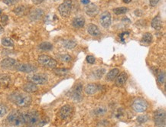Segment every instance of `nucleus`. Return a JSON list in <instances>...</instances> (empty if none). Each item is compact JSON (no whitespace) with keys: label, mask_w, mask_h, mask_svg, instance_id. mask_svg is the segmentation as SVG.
<instances>
[{"label":"nucleus","mask_w":166,"mask_h":127,"mask_svg":"<svg viewBox=\"0 0 166 127\" xmlns=\"http://www.w3.org/2000/svg\"><path fill=\"white\" fill-rule=\"evenodd\" d=\"M81 2L83 5H88L89 3H90V0H81Z\"/></svg>","instance_id":"obj_41"},{"label":"nucleus","mask_w":166,"mask_h":127,"mask_svg":"<svg viewBox=\"0 0 166 127\" xmlns=\"http://www.w3.org/2000/svg\"><path fill=\"white\" fill-rule=\"evenodd\" d=\"M97 90H98L97 85H96L94 83H89L86 86L84 91L87 95H93L94 93H97Z\"/></svg>","instance_id":"obj_20"},{"label":"nucleus","mask_w":166,"mask_h":127,"mask_svg":"<svg viewBox=\"0 0 166 127\" xmlns=\"http://www.w3.org/2000/svg\"><path fill=\"white\" fill-rule=\"evenodd\" d=\"M39 48L43 51H50L53 48V45L49 42H42L39 44Z\"/></svg>","instance_id":"obj_28"},{"label":"nucleus","mask_w":166,"mask_h":127,"mask_svg":"<svg viewBox=\"0 0 166 127\" xmlns=\"http://www.w3.org/2000/svg\"><path fill=\"white\" fill-rule=\"evenodd\" d=\"M152 35L151 33L147 32V33H146V34L143 35V37H142V43H144V44H150L151 42H152Z\"/></svg>","instance_id":"obj_27"},{"label":"nucleus","mask_w":166,"mask_h":127,"mask_svg":"<svg viewBox=\"0 0 166 127\" xmlns=\"http://www.w3.org/2000/svg\"><path fill=\"white\" fill-rule=\"evenodd\" d=\"M38 61L41 65L44 66V67H45V68H51V69L55 68L57 64L56 60L51 58L50 56L46 55V54H42V55H40L39 57H38Z\"/></svg>","instance_id":"obj_4"},{"label":"nucleus","mask_w":166,"mask_h":127,"mask_svg":"<svg viewBox=\"0 0 166 127\" xmlns=\"http://www.w3.org/2000/svg\"><path fill=\"white\" fill-rule=\"evenodd\" d=\"M86 60H87V61L89 64H94V62H95V58L91 55L87 56Z\"/></svg>","instance_id":"obj_38"},{"label":"nucleus","mask_w":166,"mask_h":127,"mask_svg":"<svg viewBox=\"0 0 166 127\" xmlns=\"http://www.w3.org/2000/svg\"><path fill=\"white\" fill-rule=\"evenodd\" d=\"M7 113V108L3 104H0V117L4 116Z\"/></svg>","instance_id":"obj_34"},{"label":"nucleus","mask_w":166,"mask_h":127,"mask_svg":"<svg viewBox=\"0 0 166 127\" xmlns=\"http://www.w3.org/2000/svg\"><path fill=\"white\" fill-rule=\"evenodd\" d=\"M2 45H4L5 47H13V46H14V42L9 38H2Z\"/></svg>","instance_id":"obj_29"},{"label":"nucleus","mask_w":166,"mask_h":127,"mask_svg":"<svg viewBox=\"0 0 166 127\" xmlns=\"http://www.w3.org/2000/svg\"><path fill=\"white\" fill-rule=\"evenodd\" d=\"M136 127H142V126H136Z\"/></svg>","instance_id":"obj_46"},{"label":"nucleus","mask_w":166,"mask_h":127,"mask_svg":"<svg viewBox=\"0 0 166 127\" xmlns=\"http://www.w3.org/2000/svg\"><path fill=\"white\" fill-rule=\"evenodd\" d=\"M93 112L96 116H103L107 113V108L105 107L104 106H100V107H97Z\"/></svg>","instance_id":"obj_24"},{"label":"nucleus","mask_w":166,"mask_h":127,"mask_svg":"<svg viewBox=\"0 0 166 127\" xmlns=\"http://www.w3.org/2000/svg\"><path fill=\"white\" fill-rule=\"evenodd\" d=\"M132 107H133L135 111L138 112V113H142V112L146 111L147 108H148V103L145 99L138 98V99H135L133 101Z\"/></svg>","instance_id":"obj_7"},{"label":"nucleus","mask_w":166,"mask_h":127,"mask_svg":"<svg viewBox=\"0 0 166 127\" xmlns=\"http://www.w3.org/2000/svg\"><path fill=\"white\" fill-rule=\"evenodd\" d=\"M11 79L10 77L8 74H1L0 75V85L3 87H6L9 85Z\"/></svg>","instance_id":"obj_21"},{"label":"nucleus","mask_w":166,"mask_h":127,"mask_svg":"<svg viewBox=\"0 0 166 127\" xmlns=\"http://www.w3.org/2000/svg\"><path fill=\"white\" fill-rule=\"evenodd\" d=\"M3 32H4V28H3V27H2V25L0 24V34H2Z\"/></svg>","instance_id":"obj_43"},{"label":"nucleus","mask_w":166,"mask_h":127,"mask_svg":"<svg viewBox=\"0 0 166 127\" xmlns=\"http://www.w3.org/2000/svg\"><path fill=\"white\" fill-rule=\"evenodd\" d=\"M28 80L32 83L42 85L47 82V77L45 74L38 73V74H33V75L28 77Z\"/></svg>","instance_id":"obj_8"},{"label":"nucleus","mask_w":166,"mask_h":127,"mask_svg":"<svg viewBox=\"0 0 166 127\" xmlns=\"http://www.w3.org/2000/svg\"><path fill=\"white\" fill-rule=\"evenodd\" d=\"M160 0H149V5L152 7H155L158 5V3L159 2Z\"/></svg>","instance_id":"obj_39"},{"label":"nucleus","mask_w":166,"mask_h":127,"mask_svg":"<svg viewBox=\"0 0 166 127\" xmlns=\"http://www.w3.org/2000/svg\"><path fill=\"white\" fill-rule=\"evenodd\" d=\"M148 120V116L147 115H140L137 117V121L139 123H144Z\"/></svg>","instance_id":"obj_33"},{"label":"nucleus","mask_w":166,"mask_h":127,"mask_svg":"<svg viewBox=\"0 0 166 127\" xmlns=\"http://www.w3.org/2000/svg\"><path fill=\"white\" fill-rule=\"evenodd\" d=\"M85 12L87 16L93 17L99 13V8L97 5L93 4V3H89L85 7Z\"/></svg>","instance_id":"obj_11"},{"label":"nucleus","mask_w":166,"mask_h":127,"mask_svg":"<svg viewBox=\"0 0 166 127\" xmlns=\"http://www.w3.org/2000/svg\"><path fill=\"white\" fill-rule=\"evenodd\" d=\"M43 11L42 9H36L32 12L31 14V18L32 20H38L43 15Z\"/></svg>","instance_id":"obj_23"},{"label":"nucleus","mask_w":166,"mask_h":127,"mask_svg":"<svg viewBox=\"0 0 166 127\" xmlns=\"http://www.w3.org/2000/svg\"><path fill=\"white\" fill-rule=\"evenodd\" d=\"M87 32L90 35L92 36H99L101 34L99 28L97 25H95L93 24H90L87 28Z\"/></svg>","instance_id":"obj_17"},{"label":"nucleus","mask_w":166,"mask_h":127,"mask_svg":"<svg viewBox=\"0 0 166 127\" xmlns=\"http://www.w3.org/2000/svg\"><path fill=\"white\" fill-rule=\"evenodd\" d=\"M119 71L118 68H114V69H112L109 73H107V80H113L115 78H117V76L119 74Z\"/></svg>","instance_id":"obj_22"},{"label":"nucleus","mask_w":166,"mask_h":127,"mask_svg":"<svg viewBox=\"0 0 166 127\" xmlns=\"http://www.w3.org/2000/svg\"><path fill=\"white\" fill-rule=\"evenodd\" d=\"M127 78H128L127 73H126V72H122V73H119V75L117 76L115 84H116L117 87H123L125 83H126V82Z\"/></svg>","instance_id":"obj_14"},{"label":"nucleus","mask_w":166,"mask_h":127,"mask_svg":"<svg viewBox=\"0 0 166 127\" xmlns=\"http://www.w3.org/2000/svg\"><path fill=\"white\" fill-rule=\"evenodd\" d=\"M45 0H33V2L35 4L38 5V4H41L42 2H43Z\"/></svg>","instance_id":"obj_42"},{"label":"nucleus","mask_w":166,"mask_h":127,"mask_svg":"<svg viewBox=\"0 0 166 127\" xmlns=\"http://www.w3.org/2000/svg\"><path fill=\"white\" fill-rule=\"evenodd\" d=\"M16 69L18 71H22L24 73H31L35 71L37 68L30 64H17L16 65Z\"/></svg>","instance_id":"obj_10"},{"label":"nucleus","mask_w":166,"mask_h":127,"mask_svg":"<svg viewBox=\"0 0 166 127\" xmlns=\"http://www.w3.org/2000/svg\"><path fill=\"white\" fill-rule=\"evenodd\" d=\"M85 24V19L82 16H79V17H76L73 19L72 22V25L74 28H82Z\"/></svg>","instance_id":"obj_18"},{"label":"nucleus","mask_w":166,"mask_h":127,"mask_svg":"<svg viewBox=\"0 0 166 127\" xmlns=\"http://www.w3.org/2000/svg\"><path fill=\"white\" fill-rule=\"evenodd\" d=\"M72 8V2L71 0H64V2L61 4L58 7L60 15L64 18H67L70 16Z\"/></svg>","instance_id":"obj_6"},{"label":"nucleus","mask_w":166,"mask_h":127,"mask_svg":"<svg viewBox=\"0 0 166 127\" xmlns=\"http://www.w3.org/2000/svg\"><path fill=\"white\" fill-rule=\"evenodd\" d=\"M128 8L126 7H120V8H116L113 9V12L115 14L119 16V15H122V14H125L128 12Z\"/></svg>","instance_id":"obj_30"},{"label":"nucleus","mask_w":166,"mask_h":127,"mask_svg":"<svg viewBox=\"0 0 166 127\" xmlns=\"http://www.w3.org/2000/svg\"><path fill=\"white\" fill-rule=\"evenodd\" d=\"M60 60H61L62 61L64 62H68L71 60V57L68 54H61V55H59Z\"/></svg>","instance_id":"obj_35"},{"label":"nucleus","mask_w":166,"mask_h":127,"mask_svg":"<svg viewBox=\"0 0 166 127\" xmlns=\"http://www.w3.org/2000/svg\"><path fill=\"white\" fill-rule=\"evenodd\" d=\"M71 113H72V107L69 105H65L62 107L60 110V116L61 119H66L71 115Z\"/></svg>","instance_id":"obj_15"},{"label":"nucleus","mask_w":166,"mask_h":127,"mask_svg":"<svg viewBox=\"0 0 166 127\" xmlns=\"http://www.w3.org/2000/svg\"><path fill=\"white\" fill-rule=\"evenodd\" d=\"M20 0H3V2L7 6H12L19 2Z\"/></svg>","instance_id":"obj_36"},{"label":"nucleus","mask_w":166,"mask_h":127,"mask_svg":"<svg viewBox=\"0 0 166 127\" xmlns=\"http://www.w3.org/2000/svg\"><path fill=\"white\" fill-rule=\"evenodd\" d=\"M12 101L20 107H27L32 103L31 96L24 93H14L10 97Z\"/></svg>","instance_id":"obj_1"},{"label":"nucleus","mask_w":166,"mask_h":127,"mask_svg":"<svg viewBox=\"0 0 166 127\" xmlns=\"http://www.w3.org/2000/svg\"><path fill=\"white\" fill-rule=\"evenodd\" d=\"M68 69L67 68H54V73H55L56 75L62 77V76L66 75L68 73Z\"/></svg>","instance_id":"obj_25"},{"label":"nucleus","mask_w":166,"mask_h":127,"mask_svg":"<svg viewBox=\"0 0 166 127\" xmlns=\"http://www.w3.org/2000/svg\"><path fill=\"white\" fill-rule=\"evenodd\" d=\"M131 1H132V0H123V2H125V3H127V4H128V3H129V2H131Z\"/></svg>","instance_id":"obj_44"},{"label":"nucleus","mask_w":166,"mask_h":127,"mask_svg":"<svg viewBox=\"0 0 166 127\" xmlns=\"http://www.w3.org/2000/svg\"><path fill=\"white\" fill-rule=\"evenodd\" d=\"M24 123L28 126H34L39 122V114L37 111H29L23 113Z\"/></svg>","instance_id":"obj_3"},{"label":"nucleus","mask_w":166,"mask_h":127,"mask_svg":"<svg viewBox=\"0 0 166 127\" xmlns=\"http://www.w3.org/2000/svg\"><path fill=\"white\" fill-rule=\"evenodd\" d=\"M7 121L10 125L13 126H20L23 125L25 123H24L23 113L17 111V110L12 111L8 116Z\"/></svg>","instance_id":"obj_2"},{"label":"nucleus","mask_w":166,"mask_h":127,"mask_svg":"<svg viewBox=\"0 0 166 127\" xmlns=\"http://www.w3.org/2000/svg\"><path fill=\"white\" fill-rule=\"evenodd\" d=\"M22 89L26 93H34L38 90V87L37 84L32 83V82H28V83H25L22 87Z\"/></svg>","instance_id":"obj_16"},{"label":"nucleus","mask_w":166,"mask_h":127,"mask_svg":"<svg viewBox=\"0 0 166 127\" xmlns=\"http://www.w3.org/2000/svg\"><path fill=\"white\" fill-rule=\"evenodd\" d=\"M154 121L157 127H165V126L166 114L164 109H157L154 113Z\"/></svg>","instance_id":"obj_5"},{"label":"nucleus","mask_w":166,"mask_h":127,"mask_svg":"<svg viewBox=\"0 0 166 127\" xmlns=\"http://www.w3.org/2000/svg\"><path fill=\"white\" fill-rule=\"evenodd\" d=\"M157 79H158V81L160 83L163 84L165 82V71H160L158 73V76H157Z\"/></svg>","instance_id":"obj_32"},{"label":"nucleus","mask_w":166,"mask_h":127,"mask_svg":"<svg viewBox=\"0 0 166 127\" xmlns=\"http://www.w3.org/2000/svg\"><path fill=\"white\" fill-rule=\"evenodd\" d=\"M17 64H16V61L13 58H5L1 61L0 63V65L2 68H5V69H12V68H16V65Z\"/></svg>","instance_id":"obj_12"},{"label":"nucleus","mask_w":166,"mask_h":127,"mask_svg":"<svg viewBox=\"0 0 166 127\" xmlns=\"http://www.w3.org/2000/svg\"><path fill=\"white\" fill-rule=\"evenodd\" d=\"M152 27L155 30H161L162 28V21L159 16L155 17L152 21Z\"/></svg>","instance_id":"obj_19"},{"label":"nucleus","mask_w":166,"mask_h":127,"mask_svg":"<svg viewBox=\"0 0 166 127\" xmlns=\"http://www.w3.org/2000/svg\"><path fill=\"white\" fill-rule=\"evenodd\" d=\"M1 14H2V9H0V16H1Z\"/></svg>","instance_id":"obj_45"},{"label":"nucleus","mask_w":166,"mask_h":127,"mask_svg":"<svg viewBox=\"0 0 166 127\" xmlns=\"http://www.w3.org/2000/svg\"><path fill=\"white\" fill-rule=\"evenodd\" d=\"M125 35H129V32H123L122 34L120 35V38L122 40H124L125 38Z\"/></svg>","instance_id":"obj_40"},{"label":"nucleus","mask_w":166,"mask_h":127,"mask_svg":"<svg viewBox=\"0 0 166 127\" xmlns=\"http://www.w3.org/2000/svg\"><path fill=\"white\" fill-rule=\"evenodd\" d=\"M72 97L75 101H81L82 99V85L81 83L77 84L75 88L73 89Z\"/></svg>","instance_id":"obj_13"},{"label":"nucleus","mask_w":166,"mask_h":127,"mask_svg":"<svg viewBox=\"0 0 166 127\" xmlns=\"http://www.w3.org/2000/svg\"><path fill=\"white\" fill-rule=\"evenodd\" d=\"M63 44L64 47H65L66 48L72 49V48H75V46L77 45V43L73 40H66L63 42Z\"/></svg>","instance_id":"obj_26"},{"label":"nucleus","mask_w":166,"mask_h":127,"mask_svg":"<svg viewBox=\"0 0 166 127\" xmlns=\"http://www.w3.org/2000/svg\"><path fill=\"white\" fill-rule=\"evenodd\" d=\"M8 17L6 15H2L1 16V22L2 23L3 25H6L7 23H8Z\"/></svg>","instance_id":"obj_37"},{"label":"nucleus","mask_w":166,"mask_h":127,"mask_svg":"<svg viewBox=\"0 0 166 127\" xmlns=\"http://www.w3.org/2000/svg\"><path fill=\"white\" fill-rule=\"evenodd\" d=\"M111 15L109 12H103L100 18V23L103 28H108L111 25Z\"/></svg>","instance_id":"obj_9"},{"label":"nucleus","mask_w":166,"mask_h":127,"mask_svg":"<svg viewBox=\"0 0 166 127\" xmlns=\"http://www.w3.org/2000/svg\"><path fill=\"white\" fill-rule=\"evenodd\" d=\"M25 10H26V8L25 7V6H18V7L15 8L14 12L16 15H17V16H22V15L25 14Z\"/></svg>","instance_id":"obj_31"}]
</instances>
